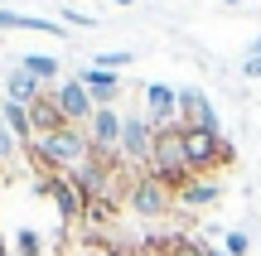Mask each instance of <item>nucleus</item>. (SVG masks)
Segmentation results:
<instances>
[{"label": "nucleus", "mask_w": 261, "mask_h": 256, "mask_svg": "<svg viewBox=\"0 0 261 256\" xmlns=\"http://www.w3.org/2000/svg\"><path fill=\"white\" fill-rule=\"evenodd\" d=\"M24 155L39 164V174H73L83 160H92V140H87V126H63L54 135L29 140Z\"/></svg>", "instance_id": "f257e3e1"}, {"label": "nucleus", "mask_w": 261, "mask_h": 256, "mask_svg": "<svg viewBox=\"0 0 261 256\" xmlns=\"http://www.w3.org/2000/svg\"><path fill=\"white\" fill-rule=\"evenodd\" d=\"M184 160L194 179H218L223 169L237 164V145L223 131H184Z\"/></svg>", "instance_id": "f03ea898"}, {"label": "nucleus", "mask_w": 261, "mask_h": 256, "mask_svg": "<svg viewBox=\"0 0 261 256\" xmlns=\"http://www.w3.org/2000/svg\"><path fill=\"white\" fill-rule=\"evenodd\" d=\"M121 126H126V116L116 111V106H97L92 121H87L92 155H102V160H116V164H121Z\"/></svg>", "instance_id": "7ed1b4c3"}, {"label": "nucleus", "mask_w": 261, "mask_h": 256, "mask_svg": "<svg viewBox=\"0 0 261 256\" xmlns=\"http://www.w3.org/2000/svg\"><path fill=\"white\" fill-rule=\"evenodd\" d=\"M39 193L54 198V208H58V218H63V222L87 218V198H83V189H77L68 174H39Z\"/></svg>", "instance_id": "20e7f679"}, {"label": "nucleus", "mask_w": 261, "mask_h": 256, "mask_svg": "<svg viewBox=\"0 0 261 256\" xmlns=\"http://www.w3.org/2000/svg\"><path fill=\"white\" fill-rule=\"evenodd\" d=\"M126 203H130V213H140V218H165V213L174 208V193H169L165 184H155L150 174H140V179L126 189Z\"/></svg>", "instance_id": "39448f33"}, {"label": "nucleus", "mask_w": 261, "mask_h": 256, "mask_svg": "<svg viewBox=\"0 0 261 256\" xmlns=\"http://www.w3.org/2000/svg\"><path fill=\"white\" fill-rule=\"evenodd\" d=\"M150 150H155V126L145 116H126L121 126V164H150Z\"/></svg>", "instance_id": "423d86ee"}, {"label": "nucleus", "mask_w": 261, "mask_h": 256, "mask_svg": "<svg viewBox=\"0 0 261 256\" xmlns=\"http://www.w3.org/2000/svg\"><path fill=\"white\" fill-rule=\"evenodd\" d=\"M54 102H58V111H63V121L68 126H87L92 121V97H87V87L77 82V77H58V87H54Z\"/></svg>", "instance_id": "0eeeda50"}, {"label": "nucleus", "mask_w": 261, "mask_h": 256, "mask_svg": "<svg viewBox=\"0 0 261 256\" xmlns=\"http://www.w3.org/2000/svg\"><path fill=\"white\" fill-rule=\"evenodd\" d=\"M179 126L184 131H218V111L203 87H179Z\"/></svg>", "instance_id": "6e6552de"}, {"label": "nucleus", "mask_w": 261, "mask_h": 256, "mask_svg": "<svg viewBox=\"0 0 261 256\" xmlns=\"http://www.w3.org/2000/svg\"><path fill=\"white\" fill-rule=\"evenodd\" d=\"M145 121L155 126V131H165V126H179V92L165 82H145Z\"/></svg>", "instance_id": "1a4fd4ad"}, {"label": "nucleus", "mask_w": 261, "mask_h": 256, "mask_svg": "<svg viewBox=\"0 0 261 256\" xmlns=\"http://www.w3.org/2000/svg\"><path fill=\"white\" fill-rule=\"evenodd\" d=\"M77 82L87 87V97H92V106H116V97H121V73H107V68H92L87 63L83 73H77Z\"/></svg>", "instance_id": "9d476101"}, {"label": "nucleus", "mask_w": 261, "mask_h": 256, "mask_svg": "<svg viewBox=\"0 0 261 256\" xmlns=\"http://www.w3.org/2000/svg\"><path fill=\"white\" fill-rule=\"evenodd\" d=\"M63 111H58V102H54V87L48 92H39L34 102H29V131H34V140L39 135H54V131H63Z\"/></svg>", "instance_id": "9b49d317"}, {"label": "nucleus", "mask_w": 261, "mask_h": 256, "mask_svg": "<svg viewBox=\"0 0 261 256\" xmlns=\"http://www.w3.org/2000/svg\"><path fill=\"white\" fill-rule=\"evenodd\" d=\"M39 92H48V87L44 82H39V77H29L24 73V68H10V77H5V102H19V106H29V102H34V97Z\"/></svg>", "instance_id": "f8f14e48"}, {"label": "nucleus", "mask_w": 261, "mask_h": 256, "mask_svg": "<svg viewBox=\"0 0 261 256\" xmlns=\"http://www.w3.org/2000/svg\"><path fill=\"white\" fill-rule=\"evenodd\" d=\"M155 256H208V247L198 237H184V232H169V237H155L150 242Z\"/></svg>", "instance_id": "ddd939ff"}, {"label": "nucleus", "mask_w": 261, "mask_h": 256, "mask_svg": "<svg viewBox=\"0 0 261 256\" xmlns=\"http://www.w3.org/2000/svg\"><path fill=\"white\" fill-rule=\"evenodd\" d=\"M218 179H189L184 184V193H179L174 203H184V208H208V203H218Z\"/></svg>", "instance_id": "4468645a"}, {"label": "nucleus", "mask_w": 261, "mask_h": 256, "mask_svg": "<svg viewBox=\"0 0 261 256\" xmlns=\"http://www.w3.org/2000/svg\"><path fill=\"white\" fill-rule=\"evenodd\" d=\"M19 68H24L29 77H39L44 87H58V58L54 53H24V58H19Z\"/></svg>", "instance_id": "2eb2a0df"}, {"label": "nucleus", "mask_w": 261, "mask_h": 256, "mask_svg": "<svg viewBox=\"0 0 261 256\" xmlns=\"http://www.w3.org/2000/svg\"><path fill=\"white\" fill-rule=\"evenodd\" d=\"M0 29H34V34H54L63 39V29L54 19H34V15H15V10H0Z\"/></svg>", "instance_id": "dca6fc26"}, {"label": "nucleus", "mask_w": 261, "mask_h": 256, "mask_svg": "<svg viewBox=\"0 0 261 256\" xmlns=\"http://www.w3.org/2000/svg\"><path fill=\"white\" fill-rule=\"evenodd\" d=\"M0 116H5V126L15 131V140H19V145L34 140V131H29V106H19V102H0Z\"/></svg>", "instance_id": "f3484780"}, {"label": "nucleus", "mask_w": 261, "mask_h": 256, "mask_svg": "<svg viewBox=\"0 0 261 256\" xmlns=\"http://www.w3.org/2000/svg\"><path fill=\"white\" fill-rule=\"evenodd\" d=\"M15 251H19V256H44L39 232H34V227H19V232H15Z\"/></svg>", "instance_id": "a211bd4d"}, {"label": "nucleus", "mask_w": 261, "mask_h": 256, "mask_svg": "<svg viewBox=\"0 0 261 256\" xmlns=\"http://www.w3.org/2000/svg\"><path fill=\"white\" fill-rule=\"evenodd\" d=\"M92 68H107V73H121V68H130V48H116V53H97Z\"/></svg>", "instance_id": "6ab92c4d"}, {"label": "nucleus", "mask_w": 261, "mask_h": 256, "mask_svg": "<svg viewBox=\"0 0 261 256\" xmlns=\"http://www.w3.org/2000/svg\"><path fill=\"white\" fill-rule=\"evenodd\" d=\"M15 131H10V126H5V116H0V164H5V169H10V164H15Z\"/></svg>", "instance_id": "aec40b11"}, {"label": "nucleus", "mask_w": 261, "mask_h": 256, "mask_svg": "<svg viewBox=\"0 0 261 256\" xmlns=\"http://www.w3.org/2000/svg\"><path fill=\"white\" fill-rule=\"evenodd\" d=\"M223 251L227 256H247L252 251V237H247V232H223Z\"/></svg>", "instance_id": "412c9836"}, {"label": "nucleus", "mask_w": 261, "mask_h": 256, "mask_svg": "<svg viewBox=\"0 0 261 256\" xmlns=\"http://www.w3.org/2000/svg\"><path fill=\"white\" fill-rule=\"evenodd\" d=\"M63 19H68V24H77V29H92V24H97L87 10H73V5H63Z\"/></svg>", "instance_id": "4be33fe9"}, {"label": "nucleus", "mask_w": 261, "mask_h": 256, "mask_svg": "<svg viewBox=\"0 0 261 256\" xmlns=\"http://www.w3.org/2000/svg\"><path fill=\"white\" fill-rule=\"evenodd\" d=\"M77 256H116V251H107L102 242H83V247H77Z\"/></svg>", "instance_id": "5701e85b"}, {"label": "nucleus", "mask_w": 261, "mask_h": 256, "mask_svg": "<svg viewBox=\"0 0 261 256\" xmlns=\"http://www.w3.org/2000/svg\"><path fill=\"white\" fill-rule=\"evenodd\" d=\"M242 73H247V77L256 82V77H261V58H247V63H242Z\"/></svg>", "instance_id": "b1692460"}, {"label": "nucleus", "mask_w": 261, "mask_h": 256, "mask_svg": "<svg viewBox=\"0 0 261 256\" xmlns=\"http://www.w3.org/2000/svg\"><path fill=\"white\" fill-rule=\"evenodd\" d=\"M247 58H261V34L252 39V44H247Z\"/></svg>", "instance_id": "393cba45"}, {"label": "nucleus", "mask_w": 261, "mask_h": 256, "mask_svg": "<svg viewBox=\"0 0 261 256\" xmlns=\"http://www.w3.org/2000/svg\"><path fill=\"white\" fill-rule=\"evenodd\" d=\"M0 256H15V251H10V242H5V237H0Z\"/></svg>", "instance_id": "a878e982"}, {"label": "nucleus", "mask_w": 261, "mask_h": 256, "mask_svg": "<svg viewBox=\"0 0 261 256\" xmlns=\"http://www.w3.org/2000/svg\"><path fill=\"white\" fill-rule=\"evenodd\" d=\"M203 247H208V242H203ZM208 256H227V251L223 247H208Z\"/></svg>", "instance_id": "bb28decb"}, {"label": "nucleus", "mask_w": 261, "mask_h": 256, "mask_svg": "<svg viewBox=\"0 0 261 256\" xmlns=\"http://www.w3.org/2000/svg\"><path fill=\"white\" fill-rule=\"evenodd\" d=\"M112 5H130V0H112Z\"/></svg>", "instance_id": "cd10ccee"}, {"label": "nucleus", "mask_w": 261, "mask_h": 256, "mask_svg": "<svg viewBox=\"0 0 261 256\" xmlns=\"http://www.w3.org/2000/svg\"><path fill=\"white\" fill-rule=\"evenodd\" d=\"M0 174H5V164H0Z\"/></svg>", "instance_id": "c85d7f7f"}, {"label": "nucleus", "mask_w": 261, "mask_h": 256, "mask_svg": "<svg viewBox=\"0 0 261 256\" xmlns=\"http://www.w3.org/2000/svg\"><path fill=\"white\" fill-rule=\"evenodd\" d=\"M15 256H19V251H15Z\"/></svg>", "instance_id": "c756f323"}]
</instances>
